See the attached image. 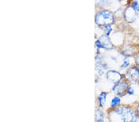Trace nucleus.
Listing matches in <instances>:
<instances>
[{"instance_id":"nucleus-13","label":"nucleus","mask_w":139,"mask_h":122,"mask_svg":"<svg viewBox=\"0 0 139 122\" xmlns=\"http://www.w3.org/2000/svg\"><path fill=\"white\" fill-rule=\"evenodd\" d=\"M135 9V10L137 11H139V4H138V6H137V7H136V8Z\"/></svg>"},{"instance_id":"nucleus-8","label":"nucleus","mask_w":139,"mask_h":122,"mask_svg":"<svg viewBox=\"0 0 139 122\" xmlns=\"http://www.w3.org/2000/svg\"><path fill=\"white\" fill-rule=\"evenodd\" d=\"M120 102H121V99H120V98H119V97H115L112 99V100H111V107H115L119 105Z\"/></svg>"},{"instance_id":"nucleus-5","label":"nucleus","mask_w":139,"mask_h":122,"mask_svg":"<svg viewBox=\"0 0 139 122\" xmlns=\"http://www.w3.org/2000/svg\"><path fill=\"white\" fill-rule=\"evenodd\" d=\"M100 41L103 46V48L106 49H110L112 48V44H111L109 39L108 38V37H106L105 35H103L101 37Z\"/></svg>"},{"instance_id":"nucleus-6","label":"nucleus","mask_w":139,"mask_h":122,"mask_svg":"<svg viewBox=\"0 0 139 122\" xmlns=\"http://www.w3.org/2000/svg\"><path fill=\"white\" fill-rule=\"evenodd\" d=\"M98 102L99 105L100 107H103L104 105L106 102V93L105 92H101L100 94L98 96Z\"/></svg>"},{"instance_id":"nucleus-16","label":"nucleus","mask_w":139,"mask_h":122,"mask_svg":"<svg viewBox=\"0 0 139 122\" xmlns=\"http://www.w3.org/2000/svg\"><path fill=\"white\" fill-rule=\"evenodd\" d=\"M138 114H139V107H138Z\"/></svg>"},{"instance_id":"nucleus-3","label":"nucleus","mask_w":139,"mask_h":122,"mask_svg":"<svg viewBox=\"0 0 139 122\" xmlns=\"http://www.w3.org/2000/svg\"><path fill=\"white\" fill-rule=\"evenodd\" d=\"M107 78L109 81L115 83L121 80V79L122 78V75L119 72L111 70L107 73Z\"/></svg>"},{"instance_id":"nucleus-12","label":"nucleus","mask_w":139,"mask_h":122,"mask_svg":"<svg viewBox=\"0 0 139 122\" xmlns=\"http://www.w3.org/2000/svg\"><path fill=\"white\" fill-rule=\"evenodd\" d=\"M128 93L129 94H131V95H132V94H134V90L133 89V88L132 87H129V88H128Z\"/></svg>"},{"instance_id":"nucleus-1","label":"nucleus","mask_w":139,"mask_h":122,"mask_svg":"<svg viewBox=\"0 0 139 122\" xmlns=\"http://www.w3.org/2000/svg\"><path fill=\"white\" fill-rule=\"evenodd\" d=\"M114 21V16L110 11L103 10L99 12L95 16V22L98 25L103 26L110 25Z\"/></svg>"},{"instance_id":"nucleus-11","label":"nucleus","mask_w":139,"mask_h":122,"mask_svg":"<svg viewBox=\"0 0 139 122\" xmlns=\"http://www.w3.org/2000/svg\"><path fill=\"white\" fill-rule=\"evenodd\" d=\"M96 46L98 48H103V46L102 43H101V42L100 40H98L96 41Z\"/></svg>"},{"instance_id":"nucleus-4","label":"nucleus","mask_w":139,"mask_h":122,"mask_svg":"<svg viewBox=\"0 0 139 122\" xmlns=\"http://www.w3.org/2000/svg\"><path fill=\"white\" fill-rule=\"evenodd\" d=\"M127 89V85L125 83H120L116 84L112 88V91L117 95H121L126 92Z\"/></svg>"},{"instance_id":"nucleus-14","label":"nucleus","mask_w":139,"mask_h":122,"mask_svg":"<svg viewBox=\"0 0 139 122\" xmlns=\"http://www.w3.org/2000/svg\"><path fill=\"white\" fill-rule=\"evenodd\" d=\"M137 62H138V64H139V55H138V57H137Z\"/></svg>"},{"instance_id":"nucleus-2","label":"nucleus","mask_w":139,"mask_h":122,"mask_svg":"<svg viewBox=\"0 0 139 122\" xmlns=\"http://www.w3.org/2000/svg\"><path fill=\"white\" fill-rule=\"evenodd\" d=\"M116 114L122 117V122H136L137 118L134 111L128 107H121L115 111Z\"/></svg>"},{"instance_id":"nucleus-15","label":"nucleus","mask_w":139,"mask_h":122,"mask_svg":"<svg viewBox=\"0 0 139 122\" xmlns=\"http://www.w3.org/2000/svg\"><path fill=\"white\" fill-rule=\"evenodd\" d=\"M96 122H103V120H99V121H97Z\"/></svg>"},{"instance_id":"nucleus-7","label":"nucleus","mask_w":139,"mask_h":122,"mask_svg":"<svg viewBox=\"0 0 139 122\" xmlns=\"http://www.w3.org/2000/svg\"><path fill=\"white\" fill-rule=\"evenodd\" d=\"M104 117L103 113L100 110H96L95 111V118L97 121L103 120V118Z\"/></svg>"},{"instance_id":"nucleus-10","label":"nucleus","mask_w":139,"mask_h":122,"mask_svg":"<svg viewBox=\"0 0 139 122\" xmlns=\"http://www.w3.org/2000/svg\"><path fill=\"white\" fill-rule=\"evenodd\" d=\"M129 65V61L126 58L124 59V63H123V64L121 66V68H126V67H128Z\"/></svg>"},{"instance_id":"nucleus-9","label":"nucleus","mask_w":139,"mask_h":122,"mask_svg":"<svg viewBox=\"0 0 139 122\" xmlns=\"http://www.w3.org/2000/svg\"><path fill=\"white\" fill-rule=\"evenodd\" d=\"M104 31H105L106 35V36H109L110 33L112 31V28L111 27L110 25H108V26H106L105 28H104Z\"/></svg>"}]
</instances>
